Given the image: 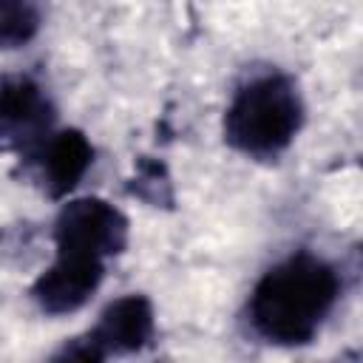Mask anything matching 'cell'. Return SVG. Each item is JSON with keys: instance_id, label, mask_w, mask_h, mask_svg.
Instances as JSON below:
<instances>
[{"instance_id": "6da1fadb", "label": "cell", "mask_w": 363, "mask_h": 363, "mask_svg": "<svg viewBox=\"0 0 363 363\" xmlns=\"http://www.w3.org/2000/svg\"><path fill=\"white\" fill-rule=\"evenodd\" d=\"M340 298L337 269L306 250L269 267L250 292L247 315L267 343L306 346L318 337Z\"/></svg>"}, {"instance_id": "7a4b0ae2", "label": "cell", "mask_w": 363, "mask_h": 363, "mask_svg": "<svg viewBox=\"0 0 363 363\" xmlns=\"http://www.w3.org/2000/svg\"><path fill=\"white\" fill-rule=\"evenodd\" d=\"M303 128V99L298 85L281 74L247 79L224 111V142L250 159L281 156Z\"/></svg>"}, {"instance_id": "3957f363", "label": "cell", "mask_w": 363, "mask_h": 363, "mask_svg": "<svg viewBox=\"0 0 363 363\" xmlns=\"http://www.w3.org/2000/svg\"><path fill=\"white\" fill-rule=\"evenodd\" d=\"M54 119L57 108L37 79L26 74L0 79V153L34 159L54 133Z\"/></svg>"}, {"instance_id": "277c9868", "label": "cell", "mask_w": 363, "mask_h": 363, "mask_svg": "<svg viewBox=\"0 0 363 363\" xmlns=\"http://www.w3.org/2000/svg\"><path fill=\"white\" fill-rule=\"evenodd\" d=\"M130 235L128 216L99 196L71 199L54 218V247L77 250L99 258L125 252Z\"/></svg>"}, {"instance_id": "5b68a950", "label": "cell", "mask_w": 363, "mask_h": 363, "mask_svg": "<svg viewBox=\"0 0 363 363\" xmlns=\"http://www.w3.org/2000/svg\"><path fill=\"white\" fill-rule=\"evenodd\" d=\"M105 278V258L77 252V250H57L51 267L37 275L31 284V301L40 312L60 318L82 309Z\"/></svg>"}, {"instance_id": "8992f818", "label": "cell", "mask_w": 363, "mask_h": 363, "mask_svg": "<svg viewBox=\"0 0 363 363\" xmlns=\"http://www.w3.org/2000/svg\"><path fill=\"white\" fill-rule=\"evenodd\" d=\"M99 357L111 354H133L153 343L156 335V309L147 295L130 292L111 301L99 320L85 332Z\"/></svg>"}, {"instance_id": "52a82bcc", "label": "cell", "mask_w": 363, "mask_h": 363, "mask_svg": "<svg viewBox=\"0 0 363 363\" xmlns=\"http://www.w3.org/2000/svg\"><path fill=\"white\" fill-rule=\"evenodd\" d=\"M43 190L48 199H65L77 190V184L85 179V173L94 164V145L91 139L77 128L54 130L43 147L34 153Z\"/></svg>"}, {"instance_id": "ba28073f", "label": "cell", "mask_w": 363, "mask_h": 363, "mask_svg": "<svg viewBox=\"0 0 363 363\" xmlns=\"http://www.w3.org/2000/svg\"><path fill=\"white\" fill-rule=\"evenodd\" d=\"M125 193L145 201L147 207H162V210H173L176 204V193H173V179L170 170L162 159L156 156H139L133 164V176L125 184Z\"/></svg>"}, {"instance_id": "9c48e42d", "label": "cell", "mask_w": 363, "mask_h": 363, "mask_svg": "<svg viewBox=\"0 0 363 363\" xmlns=\"http://www.w3.org/2000/svg\"><path fill=\"white\" fill-rule=\"evenodd\" d=\"M43 14L37 0H0V51L28 45L40 31Z\"/></svg>"}]
</instances>
